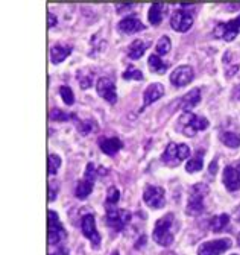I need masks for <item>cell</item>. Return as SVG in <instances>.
I'll return each mask as SVG.
<instances>
[{
    "instance_id": "obj_1",
    "label": "cell",
    "mask_w": 240,
    "mask_h": 255,
    "mask_svg": "<svg viewBox=\"0 0 240 255\" xmlns=\"http://www.w3.org/2000/svg\"><path fill=\"white\" fill-rule=\"evenodd\" d=\"M173 223H175V216L172 213L164 214L163 217H160L154 227V242L163 248H167L173 243Z\"/></svg>"
},
{
    "instance_id": "obj_2",
    "label": "cell",
    "mask_w": 240,
    "mask_h": 255,
    "mask_svg": "<svg viewBox=\"0 0 240 255\" xmlns=\"http://www.w3.org/2000/svg\"><path fill=\"white\" fill-rule=\"evenodd\" d=\"M179 131H181L186 137H195L198 132L205 131L210 126L208 120L202 116H198L192 111H186L181 117H179Z\"/></svg>"
},
{
    "instance_id": "obj_3",
    "label": "cell",
    "mask_w": 240,
    "mask_h": 255,
    "mask_svg": "<svg viewBox=\"0 0 240 255\" xmlns=\"http://www.w3.org/2000/svg\"><path fill=\"white\" fill-rule=\"evenodd\" d=\"M208 196V185L198 182L190 188L186 213L189 216H199L205 210V198Z\"/></svg>"
},
{
    "instance_id": "obj_4",
    "label": "cell",
    "mask_w": 240,
    "mask_h": 255,
    "mask_svg": "<svg viewBox=\"0 0 240 255\" xmlns=\"http://www.w3.org/2000/svg\"><path fill=\"white\" fill-rule=\"evenodd\" d=\"M189 156H190V147L187 144L169 143L161 155V163L166 164L167 167H176Z\"/></svg>"
},
{
    "instance_id": "obj_5",
    "label": "cell",
    "mask_w": 240,
    "mask_h": 255,
    "mask_svg": "<svg viewBox=\"0 0 240 255\" xmlns=\"http://www.w3.org/2000/svg\"><path fill=\"white\" fill-rule=\"evenodd\" d=\"M131 217L132 214L128 211V210H123V208H116V207H107V211H105V222L107 225L116 231V233H120L126 228V225L131 222Z\"/></svg>"
},
{
    "instance_id": "obj_6",
    "label": "cell",
    "mask_w": 240,
    "mask_h": 255,
    "mask_svg": "<svg viewBox=\"0 0 240 255\" xmlns=\"http://www.w3.org/2000/svg\"><path fill=\"white\" fill-rule=\"evenodd\" d=\"M47 219H49V245L53 248L63 246L67 240V231L63 227L61 220H59V216L50 210L47 213Z\"/></svg>"
},
{
    "instance_id": "obj_7",
    "label": "cell",
    "mask_w": 240,
    "mask_h": 255,
    "mask_svg": "<svg viewBox=\"0 0 240 255\" xmlns=\"http://www.w3.org/2000/svg\"><path fill=\"white\" fill-rule=\"evenodd\" d=\"M96 167L93 166V163H88L85 167V173H84V179L78 182L76 188H75V196L81 201L87 199L90 196V193L93 191V185H95V179H96Z\"/></svg>"
},
{
    "instance_id": "obj_8",
    "label": "cell",
    "mask_w": 240,
    "mask_h": 255,
    "mask_svg": "<svg viewBox=\"0 0 240 255\" xmlns=\"http://www.w3.org/2000/svg\"><path fill=\"white\" fill-rule=\"evenodd\" d=\"M187 5H181L179 9H176L170 18V26L175 32H187L192 26H193V14L190 11H187Z\"/></svg>"
},
{
    "instance_id": "obj_9",
    "label": "cell",
    "mask_w": 240,
    "mask_h": 255,
    "mask_svg": "<svg viewBox=\"0 0 240 255\" xmlns=\"http://www.w3.org/2000/svg\"><path fill=\"white\" fill-rule=\"evenodd\" d=\"M239 34H240V15L227 23H218L213 29V35L224 41H233Z\"/></svg>"
},
{
    "instance_id": "obj_10",
    "label": "cell",
    "mask_w": 240,
    "mask_h": 255,
    "mask_svg": "<svg viewBox=\"0 0 240 255\" xmlns=\"http://www.w3.org/2000/svg\"><path fill=\"white\" fill-rule=\"evenodd\" d=\"M81 231L85 239L90 240L93 249L101 248V234L96 228V220L93 214H85L81 220Z\"/></svg>"
},
{
    "instance_id": "obj_11",
    "label": "cell",
    "mask_w": 240,
    "mask_h": 255,
    "mask_svg": "<svg viewBox=\"0 0 240 255\" xmlns=\"http://www.w3.org/2000/svg\"><path fill=\"white\" fill-rule=\"evenodd\" d=\"M143 201L151 208L160 210L166 204V190L158 185H147L143 193Z\"/></svg>"
},
{
    "instance_id": "obj_12",
    "label": "cell",
    "mask_w": 240,
    "mask_h": 255,
    "mask_svg": "<svg viewBox=\"0 0 240 255\" xmlns=\"http://www.w3.org/2000/svg\"><path fill=\"white\" fill-rule=\"evenodd\" d=\"M230 248H231V240L228 237L210 240L198 248V255H222Z\"/></svg>"
},
{
    "instance_id": "obj_13",
    "label": "cell",
    "mask_w": 240,
    "mask_h": 255,
    "mask_svg": "<svg viewBox=\"0 0 240 255\" xmlns=\"http://www.w3.org/2000/svg\"><path fill=\"white\" fill-rule=\"evenodd\" d=\"M222 182L228 191H236L240 188V163L227 166L224 169Z\"/></svg>"
},
{
    "instance_id": "obj_14",
    "label": "cell",
    "mask_w": 240,
    "mask_h": 255,
    "mask_svg": "<svg viewBox=\"0 0 240 255\" xmlns=\"http://www.w3.org/2000/svg\"><path fill=\"white\" fill-rule=\"evenodd\" d=\"M96 91L104 101L108 104L114 105L117 102V93H116V85L110 78H101L96 82Z\"/></svg>"
},
{
    "instance_id": "obj_15",
    "label": "cell",
    "mask_w": 240,
    "mask_h": 255,
    "mask_svg": "<svg viewBox=\"0 0 240 255\" xmlns=\"http://www.w3.org/2000/svg\"><path fill=\"white\" fill-rule=\"evenodd\" d=\"M193 78H195V75H193V69L190 66H179L172 72L170 82L175 87H184V85L190 84L193 81Z\"/></svg>"
},
{
    "instance_id": "obj_16",
    "label": "cell",
    "mask_w": 240,
    "mask_h": 255,
    "mask_svg": "<svg viewBox=\"0 0 240 255\" xmlns=\"http://www.w3.org/2000/svg\"><path fill=\"white\" fill-rule=\"evenodd\" d=\"M117 27L120 32H123L126 35H132V34H137V32L146 29V26L137 18V15H128L123 20H120Z\"/></svg>"
},
{
    "instance_id": "obj_17",
    "label": "cell",
    "mask_w": 240,
    "mask_h": 255,
    "mask_svg": "<svg viewBox=\"0 0 240 255\" xmlns=\"http://www.w3.org/2000/svg\"><path fill=\"white\" fill-rule=\"evenodd\" d=\"M163 94H164V87L160 82H155V84L149 85L144 90V94H143V107L138 110V113H141L146 107H149L151 104H154L155 101H158Z\"/></svg>"
},
{
    "instance_id": "obj_18",
    "label": "cell",
    "mask_w": 240,
    "mask_h": 255,
    "mask_svg": "<svg viewBox=\"0 0 240 255\" xmlns=\"http://www.w3.org/2000/svg\"><path fill=\"white\" fill-rule=\"evenodd\" d=\"M199 102H201V90L199 88H193V90H190L187 94H184L183 98H181V101H179V108L184 110V111H190Z\"/></svg>"
},
{
    "instance_id": "obj_19",
    "label": "cell",
    "mask_w": 240,
    "mask_h": 255,
    "mask_svg": "<svg viewBox=\"0 0 240 255\" xmlns=\"http://www.w3.org/2000/svg\"><path fill=\"white\" fill-rule=\"evenodd\" d=\"M99 147L105 155H116L120 149L123 147L122 140H119L117 137H111V138H101L99 140Z\"/></svg>"
},
{
    "instance_id": "obj_20",
    "label": "cell",
    "mask_w": 240,
    "mask_h": 255,
    "mask_svg": "<svg viewBox=\"0 0 240 255\" xmlns=\"http://www.w3.org/2000/svg\"><path fill=\"white\" fill-rule=\"evenodd\" d=\"M75 122H76V129H78L79 135H82V137H87L92 132H98V129H99L96 120H93V119H85V120L76 119Z\"/></svg>"
},
{
    "instance_id": "obj_21",
    "label": "cell",
    "mask_w": 240,
    "mask_h": 255,
    "mask_svg": "<svg viewBox=\"0 0 240 255\" xmlns=\"http://www.w3.org/2000/svg\"><path fill=\"white\" fill-rule=\"evenodd\" d=\"M72 53L70 46H63V44H56L50 49V59L53 64H61L69 55Z\"/></svg>"
},
{
    "instance_id": "obj_22",
    "label": "cell",
    "mask_w": 240,
    "mask_h": 255,
    "mask_svg": "<svg viewBox=\"0 0 240 255\" xmlns=\"http://www.w3.org/2000/svg\"><path fill=\"white\" fill-rule=\"evenodd\" d=\"M167 11V6L163 5V3H155L151 6L149 9V23L154 24V26H158L161 21H163V17Z\"/></svg>"
},
{
    "instance_id": "obj_23",
    "label": "cell",
    "mask_w": 240,
    "mask_h": 255,
    "mask_svg": "<svg viewBox=\"0 0 240 255\" xmlns=\"http://www.w3.org/2000/svg\"><path fill=\"white\" fill-rule=\"evenodd\" d=\"M147 66H149V70L154 72V73H166V70L169 69V62H164L157 53H152L147 59Z\"/></svg>"
},
{
    "instance_id": "obj_24",
    "label": "cell",
    "mask_w": 240,
    "mask_h": 255,
    "mask_svg": "<svg viewBox=\"0 0 240 255\" xmlns=\"http://www.w3.org/2000/svg\"><path fill=\"white\" fill-rule=\"evenodd\" d=\"M204 155H205V150H198L195 153V156L192 159H189L187 164H186L187 173H196V172L202 170V167H204Z\"/></svg>"
},
{
    "instance_id": "obj_25",
    "label": "cell",
    "mask_w": 240,
    "mask_h": 255,
    "mask_svg": "<svg viewBox=\"0 0 240 255\" xmlns=\"http://www.w3.org/2000/svg\"><path fill=\"white\" fill-rule=\"evenodd\" d=\"M230 223V216L222 213V214H218L215 216L213 219H210V230L215 231V233H219V231H224Z\"/></svg>"
},
{
    "instance_id": "obj_26",
    "label": "cell",
    "mask_w": 240,
    "mask_h": 255,
    "mask_svg": "<svg viewBox=\"0 0 240 255\" xmlns=\"http://www.w3.org/2000/svg\"><path fill=\"white\" fill-rule=\"evenodd\" d=\"M147 47H149V43H144V41H141V40H135V41H132V44L129 46L128 55H129L131 59H138V58H141V56L144 55V52L147 50Z\"/></svg>"
},
{
    "instance_id": "obj_27",
    "label": "cell",
    "mask_w": 240,
    "mask_h": 255,
    "mask_svg": "<svg viewBox=\"0 0 240 255\" xmlns=\"http://www.w3.org/2000/svg\"><path fill=\"white\" fill-rule=\"evenodd\" d=\"M76 78H78V82H79L81 88L87 90V88L92 87L95 75H93V72L90 70V69H82V70L78 72V76Z\"/></svg>"
},
{
    "instance_id": "obj_28",
    "label": "cell",
    "mask_w": 240,
    "mask_h": 255,
    "mask_svg": "<svg viewBox=\"0 0 240 255\" xmlns=\"http://www.w3.org/2000/svg\"><path fill=\"white\" fill-rule=\"evenodd\" d=\"M219 138L225 146H228L231 149H236L240 146V135L236 132H221Z\"/></svg>"
},
{
    "instance_id": "obj_29",
    "label": "cell",
    "mask_w": 240,
    "mask_h": 255,
    "mask_svg": "<svg viewBox=\"0 0 240 255\" xmlns=\"http://www.w3.org/2000/svg\"><path fill=\"white\" fill-rule=\"evenodd\" d=\"M50 119L52 120H56V122H69V120H76V114H70V113H66L59 108H53L50 111Z\"/></svg>"
},
{
    "instance_id": "obj_30",
    "label": "cell",
    "mask_w": 240,
    "mask_h": 255,
    "mask_svg": "<svg viewBox=\"0 0 240 255\" xmlns=\"http://www.w3.org/2000/svg\"><path fill=\"white\" fill-rule=\"evenodd\" d=\"M170 47H172L170 38H169L167 35H163V37L158 40V43H157V47H155V50H157V55H158V56H161V55H166V53H169V52H170Z\"/></svg>"
},
{
    "instance_id": "obj_31",
    "label": "cell",
    "mask_w": 240,
    "mask_h": 255,
    "mask_svg": "<svg viewBox=\"0 0 240 255\" xmlns=\"http://www.w3.org/2000/svg\"><path fill=\"white\" fill-rule=\"evenodd\" d=\"M59 94H61V98H63L66 105H73L75 104V94H73L70 87L61 85V87H59Z\"/></svg>"
},
{
    "instance_id": "obj_32",
    "label": "cell",
    "mask_w": 240,
    "mask_h": 255,
    "mask_svg": "<svg viewBox=\"0 0 240 255\" xmlns=\"http://www.w3.org/2000/svg\"><path fill=\"white\" fill-rule=\"evenodd\" d=\"M123 79H126V81H143L144 79V76H143V73L138 70V69H135L134 66H129V69H126L125 72H123Z\"/></svg>"
},
{
    "instance_id": "obj_33",
    "label": "cell",
    "mask_w": 240,
    "mask_h": 255,
    "mask_svg": "<svg viewBox=\"0 0 240 255\" xmlns=\"http://www.w3.org/2000/svg\"><path fill=\"white\" fill-rule=\"evenodd\" d=\"M59 167H61V158L55 153H50L49 155V175L50 176L56 175Z\"/></svg>"
},
{
    "instance_id": "obj_34",
    "label": "cell",
    "mask_w": 240,
    "mask_h": 255,
    "mask_svg": "<svg viewBox=\"0 0 240 255\" xmlns=\"http://www.w3.org/2000/svg\"><path fill=\"white\" fill-rule=\"evenodd\" d=\"M119 201H120V191L116 187H110L107 193V199H105L107 207H114Z\"/></svg>"
},
{
    "instance_id": "obj_35",
    "label": "cell",
    "mask_w": 240,
    "mask_h": 255,
    "mask_svg": "<svg viewBox=\"0 0 240 255\" xmlns=\"http://www.w3.org/2000/svg\"><path fill=\"white\" fill-rule=\"evenodd\" d=\"M49 255H70V252H69V249L66 248V245H63V246H58L56 251L52 252V254H49Z\"/></svg>"
},
{
    "instance_id": "obj_36",
    "label": "cell",
    "mask_w": 240,
    "mask_h": 255,
    "mask_svg": "<svg viewBox=\"0 0 240 255\" xmlns=\"http://www.w3.org/2000/svg\"><path fill=\"white\" fill-rule=\"evenodd\" d=\"M56 191H58V190H55V188H53V182H50V185H49V201H50V202H52V201H55Z\"/></svg>"
},
{
    "instance_id": "obj_37",
    "label": "cell",
    "mask_w": 240,
    "mask_h": 255,
    "mask_svg": "<svg viewBox=\"0 0 240 255\" xmlns=\"http://www.w3.org/2000/svg\"><path fill=\"white\" fill-rule=\"evenodd\" d=\"M56 17L53 15V14H50L49 12V27H53V26H56Z\"/></svg>"
},
{
    "instance_id": "obj_38",
    "label": "cell",
    "mask_w": 240,
    "mask_h": 255,
    "mask_svg": "<svg viewBox=\"0 0 240 255\" xmlns=\"http://www.w3.org/2000/svg\"><path fill=\"white\" fill-rule=\"evenodd\" d=\"M233 98L237 99V101H240V85H237V87L234 88V91H233Z\"/></svg>"
},
{
    "instance_id": "obj_39",
    "label": "cell",
    "mask_w": 240,
    "mask_h": 255,
    "mask_svg": "<svg viewBox=\"0 0 240 255\" xmlns=\"http://www.w3.org/2000/svg\"><path fill=\"white\" fill-rule=\"evenodd\" d=\"M216 169H218V163L213 161L212 166H210V175H216Z\"/></svg>"
},
{
    "instance_id": "obj_40",
    "label": "cell",
    "mask_w": 240,
    "mask_h": 255,
    "mask_svg": "<svg viewBox=\"0 0 240 255\" xmlns=\"http://www.w3.org/2000/svg\"><path fill=\"white\" fill-rule=\"evenodd\" d=\"M234 217H236V220L240 223V205L234 210Z\"/></svg>"
},
{
    "instance_id": "obj_41",
    "label": "cell",
    "mask_w": 240,
    "mask_h": 255,
    "mask_svg": "<svg viewBox=\"0 0 240 255\" xmlns=\"http://www.w3.org/2000/svg\"><path fill=\"white\" fill-rule=\"evenodd\" d=\"M111 255H120V254H119V251H113V252H111Z\"/></svg>"
},
{
    "instance_id": "obj_42",
    "label": "cell",
    "mask_w": 240,
    "mask_h": 255,
    "mask_svg": "<svg viewBox=\"0 0 240 255\" xmlns=\"http://www.w3.org/2000/svg\"><path fill=\"white\" fill-rule=\"evenodd\" d=\"M237 245L240 246V233H239V236H237Z\"/></svg>"
},
{
    "instance_id": "obj_43",
    "label": "cell",
    "mask_w": 240,
    "mask_h": 255,
    "mask_svg": "<svg viewBox=\"0 0 240 255\" xmlns=\"http://www.w3.org/2000/svg\"><path fill=\"white\" fill-rule=\"evenodd\" d=\"M231 255H237V254H231Z\"/></svg>"
}]
</instances>
